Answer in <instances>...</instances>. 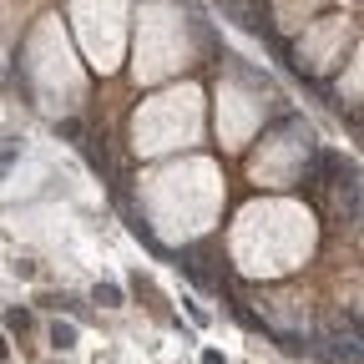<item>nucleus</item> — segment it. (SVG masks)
I'll return each instance as SVG.
<instances>
[{"label":"nucleus","instance_id":"nucleus-2","mask_svg":"<svg viewBox=\"0 0 364 364\" xmlns=\"http://www.w3.org/2000/svg\"><path fill=\"white\" fill-rule=\"evenodd\" d=\"M92 298H96L101 309H122V289H117V284H96V289H92Z\"/></svg>","mask_w":364,"mask_h":364},{"label":"nucleus","instance_id":"nucleus-5","mask_svg":"<svg viewBox=\"0 0 364 364\" xmlns=\"http://www.w3.org/2000/svg\"><path fill=\"white\" fill-rule=\"evenodd\" d=\"M0 364H10V349H6V334H0Z\"/></svg>","mask_w":364,"mask_h":364},{"label":"nucleus","instance_id":"nucleus-3","mask_svg":"<svg viewBox=\"0 0 364 364\" xmlns=\"http://www.w3.org/2000/svg\"><path fill=\"white\" fill-rule=\"evenodd\" d=\"M51 344H56V349H71V344H76V324H56V329H51Z\"/></svg>","mask_w":364,"mask_h":364},{"label":"nucleus","instance_id":"nucleus-4","mask_svg":"<svg viewBox=\"0 0 364 364\" xmlns=\"http://www.w3.org/2000/svg\"><path fill=\"white\" fill-rule=\"evenodd\" d=\"M15 157H20V147H10V152H0V177L10 173V162H15Z\"/></svg>","mask_w":364,"mask_h":364},{"label":"nucleus","instance_id":"nucleus-1","mask_svg":"<svg viewBox=\"0 0 364 364\" xmlns=\"http://www.w3.org/2000/svg\"><path fill=\"white\" fill-rule=\"evenodd\" d=\"M218 6L238 20L243 31H253V36H273V26H268V10L259 6V0H218Z\"/></svg>","mask_w":364,"mask_h":364}]
</instances>
